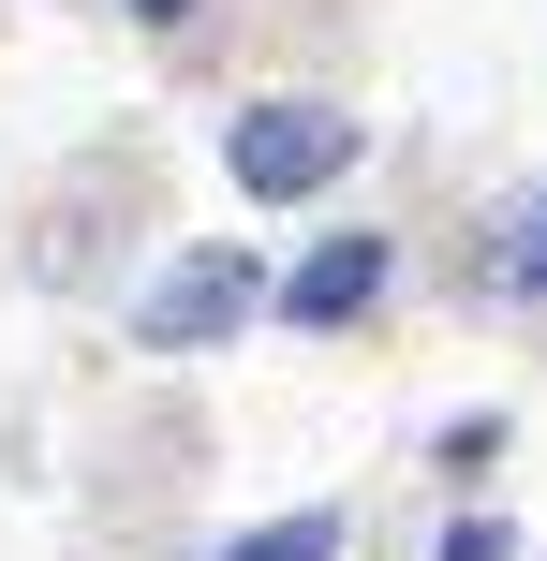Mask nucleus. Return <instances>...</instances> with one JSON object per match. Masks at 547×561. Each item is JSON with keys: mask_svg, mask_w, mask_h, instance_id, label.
I'll return each instance as SVG.
<instances>
[{"mask_svg": "<svg viewBox=\"0 0 547 561\" xmlns=\"http://www.w3.org/2000/svg\"><path fill=\"white\" fill-rule=\"evenodd\" d=\"M489 296H547V193L503 222V252H489Z\"/></svg>", "mask_w": 547, "mask_h": 561, "instance_id": "4", "label": "nucleus"}, {"mask_svg": "<svg viewBox=\"0 0 547 561\" xmlns=\"http://www.w3.org/2000/svg\"><path fill=\"white\" fill-rule=\"evenodd\" d=\"M341 163H355V118H341V104H252V118H223V178H237L252 207L326 193Z\"/></svg>", "mask_w": 547, "mask_h": 561, "instance_id": "1", "label": "nucleus"}, {"mask_svg": "<svg viewBox=\"0 0 547 561\" xmlns=\"http://www.w3.org/2000/svg\"><path fill=\"white\" fill-rule=\"evenodd\" d=\"M444 561H518V547H503L489 517H459V533H444Z\"/></svg>", "mask_w": 547, "mask_h": 561, "instance_id": "6", "label": "nucleus"}, {"mask_svg": "<svg viewBox=\"0 0 547 561\" xmlns=\"http://www.w3.org/2000/svg\"><path fill=\"white\" fill-rule=\"evenodd\" d=\"M326 547H341V517L311 503V517H266V533H252V547H223V561H326Z\"/></svg>", "mask_w": 547, "mask_h": 561, "instance_id": "5", "label": "nucleus"}, {"mask_svg": "<svg viewBox=\"0 0 547 561\" xmlns=\"http://www.w3.org/2000/svg\"><path fill=\"white\" fill-rule=\"evenodd\" d=\"M252 310H266V266H252V252H237V237H223V252H178L163 280H148L134 340H148V355H193V340H237V325H252Z\"/></svg>", "mask_w": 547, "mask_h": 561, "instance_id": "2", "label": "nucleus"}, {"mask_svg": "<svg viewBox=\"0 0 547 561\" xmlns=\"http://www.w3.org/2000/svg\"><path fill=\"white\" fill-rule=\"evenodd\" d=\"M134 15H148V30H178V15H193V0H134Z\"/></svg>", "mask_w": 547, "mask_h": 561, "instance_id": "7", "label": "nucleus"}, {"mask_svg": "<svg viewBox=\"0 0 547 561\" xmlns=\"http://www.w3.org/2000/svg\"><path fill=\"white\" fill-rule=\"evenodd\" d=\"M371 296H385V237H326V252L282 280V310H296V325H355Z\"/></svg>", "mask_w": 547, "mask_h": 561, "instance_id": "3", "label": "nucleus"}]
</instances>
